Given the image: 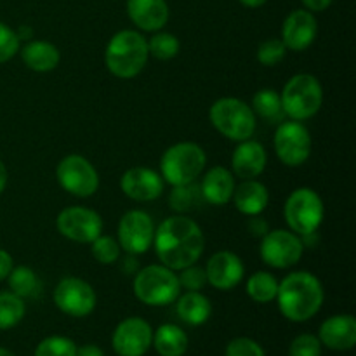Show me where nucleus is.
Returning <instances> with one entry per match:
<instances>
[{"label": "nucleus", "instance_id": "32", "mask_svg": "<svg viewBox=\"0 0 356 356\" xmlns=\"http://www.w3.org/2000/svg\"><path fill=\"white\" fill-rule=\"evenodd\" d=\"M179 38L167 31H159L148 42V52L160 61H169L179 54Z\"/></svg>", "mask_w": 356, "mask_h": 356}, {"label": "nucleus", "instance_id": "18", "mask_svg": "<svg viewBox=\"0 0 356 356\" xmlns=\"http://www.w3.org/2000/svg\"><path fill=\"white\" fill-rule=\"evenodd\" d=\"M120 188L134 202H153L163 193V179L156 170L148 167H132L125 170Z\"/></svg>", "mask_w": 356, "mask_h": 356}, {"label": "nucleus", "instance_id": "35", "mask_svg": "<svg viewBox=\"0 0 356 356\" xmlns=\"http://www.w3.org/2000/svg\"><path fill=\"white\" fill-rule=\"evenodd\" d=\"M287 54V47L280 38H268L257 47V61L263 66H277L278 63L284 61Z\"/></svg>", "mask_w": 356, "mask_h": 356}, {"label": "nucleus", "instance_id": "15", "mask_svg": "<svg viewBox=\"0 0 356 356\" xmlns=\"http://www.w3.org/2000/svg\"><path fill=\"white\" fill-rule=\"evenodd\" d=\"M153 343V329L146 320L129 316L113 330L111 346L118 356H145Z\"/></svg>", "mask_w": 356, "mask_h": 356}, {"label": "nucleus", "instance_id": "24", "mask_svg": "<svg viewBox=\"0 0 356 356\" xmlns=\"http://www.w3.org/2000/svg\"><path fill=\"white\" fill-rule=\"evenodd\" d=\"M19 52L26 68L37 73L52 72L61 61L59 49L47 40H28Z\"/></svg>", "mask_w": 356, "mask_h": 356}, {"label": "nucleus", "instance_id": "41", "mask_svg": "<svg viewBox=\"0 0 356 356\" xmlns=\"http://www.w3.org/2000/svg\"><path fill=\"white\" fill-rule=\"evenodd\" d=\"M13 268H14L13 256H10L7 250L0 249V282L7 280V277H9V273L13 271Z\"/></svg>", "mask_w": 356, "mask_h": 356}, {"label": "nucleus", "instance_id": "11", "mask_svg": "<svg viewBox=\"0 0 356 356\" xmlns=\"http://www.w3.org/2000/svg\"><path fill=\"white\" fill-rule=\"evenodd\" d=\"M305 254L301 236L291 229H273L261 238V259L275 270L296 266Z\"/></svg>", "mask_w": 356, "mask_h": 356}, {"label": "nucleus", "instance_id": "29", "mask_svg": "<svg viewBox=\"0 0 356 356\" xmlns=\"http://www.w3.org/2000/svg\"><path fill=\"white\" fill-rule=\"evenodd\" d=\"M245 289L252 301L259 302V305H268L277 299L278 280L268 271H256L249 277Z\"/></svg>", "mask_w": 356, "mask_h": 356}, {"label": "nucleus", "instance_id": "16", "mask_svg": "<svg viewBox=\"0 0 356 356\" xmlns=\"http://www.w3.org/2000/svg\"><path fill=\"white\" fill-rule=\"evenodd\" d=\"M318 33V23L312 10L296 9L285 17L282 24V38L287 51H306L315 42Z\"/></svg>", "mask_w": 356, "mask_h": 356}, {"label": "nucleus", "instance_id": "27", "mask_svg": "<svg viewBox=\"0 0 356 356\" xmlns=\"http://www.w3.org/2000/svg\"><path fill=\"white\" fill-rule=\"evenodd\" d=\"M252 111L268 124H280L285 120L280 94L273 89H261L252 97Z\"/></svg>", "mask_w": 356, "mask_h": 356}, {"label": "nucleus", "instance_id": "6", "mask_svg": "<svg viewBox=\"0 0 356 356\" xmlns=\"http://www.w3.org/2000/svg\"><path fill=\"white\" fill-rule=\"evenodd\" d=\"M209 118L216 131L232 141H245L256 132V115L252 108L236 97H221L209 110Z\"/></svg>", "mask_w": 356, "mask_h": 356}, {"label": "nucleus", "instance_id": "4", "mask_svg": "<svg viewBox=\"0 0 356 356\" xmlns=\"http://www.w3.org/2000/svg\"><path fill=\"white\" fill-rule=\"evenodd\" d=\"M207 155L197 143L184 141L169 146L160 159V176L170 186L190 184L204 172Z\"/></svg>", "mask_w": 356, "mask_h": 356}, {"label": "nucleus", "instance_id": "7", "mask_svg": "<svg viewBox=\"0 0 356 356\" xmlns=\"http://www.w3.org/2000/svg\"><path fill=\"white\" fill-rule=\"evenodd\" d=\"M134 294L146 306H167L181 296L177 275L163 264H149L136 273Z\"/></svg>", "mask_w": 356, "mask_h": 356}, {"label": "nucleus", "instance_id": "22", "mask_svg": "<svg viewBox=\"0 0 356 356\" xmlns=\"http://www.w3.org/2000/svg\"><path fill=\"white\" fill-rule=\"evenodd\" d=\"M200 191L204 202H207V204L218 205V207L226 205L232 200L233 191H235V177H233L232 170L222 165L212 167L204 176Z\"/></svg>", "mask_w": 356, "mask_h": 356}, {"label": "nucleus", "instance_id": "25", "mask_svg": "<svg viewBox=\"0 0 356 356\" xmlns=\"http://www.w3.org/2000/svg\"><path fill=\"white\" fill-rule=\"evenodd\" d=\"M176 301L177 316L188 325H204L211 318L212 305L207 296L202 294L200 291H188L186 294L179 296Z\"/></svg>", "mask_w": 356, "mask_h": 356}, {"label": "nucleus", "instance_id": "26", "mask_svg": "<svg viewBox=\"0 0 356 356\" xmlns=\"http://www.w3.org/2000/svg\"><path fill=\"white\" fill-rule=\"evenodd\" d=\"M153 346L160 356H183L188 350L186 332L174 323H163L153 334Z\"/></svg>", "mask_w": 356, "mask_h": 356}, {"label": "nucleus", "instance_id": "3", "mask_svg": "<svg viewBox=\"0 0 356 356\" xmlns=\"http://www.w3.org/2000/svg\"><path fill=\"white\" fill-rule=\"evenodd\" d=\"M148 56V40L139 31L122 30L108 42L104 63L111 75L129 80L145 70Z\"/></svg>", "mask_w": 356, "mask_h": 356}, {"label": "nucleus", "instance_id": "14", "mask_svg": "<svg viewBox=\"0 0 356 356\" xmlns=\"http://www.w3.org/2000/svg\"><path fill=\"white\" fill-rule=\"evenodd\" d=\"M118 243L131 256L145 254L152 247L155 236L153 219L145 211H129L122 216L118 222Z\"/></svg>", "mask_w": 356, "mask_h": 356}, {"label": "nucleus", "instance_id": "20", "mask_svg": "<svg viewBox=\"0 0 356 356\" xmlns=\"http://www.w3.org/2000/svg\"><path fill=\"white\" fill-rule=\"evenodd\" d=\"M318 339L334 351H348L356 344V320L353 315H334L320 325Z\"/></svg>", "mask_w": 356, "mask_h": 356}, {"label": "nucleus", "instance_id": "39", "mask_svg": "<svg viewBox=\"0 0 356 356\" xmlns=\"http://www.w3.org/2000/svg\"><path fill=\"white\" fill-rule=\"evenodd\" d=\"M226 356H266L259 343L249 337H236L226 346Z\"/></svg>", "mask_w": 356, "mask_h": 356}, {"label": "nucleus", "instance_id": "36", "mask_svg": "<svg viewBox=\"0 0 356 356\" xmlns=\"http://www.w3.org/2000/svg\"><path fill=\"white\" fill-rule=\"evenodd\" d=\"M289 356H322V343L313 334H301L291 343Z\"/></svg>", "mask_w": 356, "mask_h": 356}, {"label": "nucleus", "instance_id": "13", "mask_svg": "<svg viewBox=\"0 0 356 356\" xmlns=\"http://www.w3.org/2000/svg\"><path fill=\"white\" fill-rule=\"evenodd\" d=\"M56 228L65 238L79 243H90L103 233V219L87 207H66L56 218Z\"/></svg>", "mask_w": 356, "mask_h": 356}, {"label": "nucleus", "instance_id": "10", "mask_svg": "<svg viewBox=\"0 0 356 356\" xmlns=\"http://www.w3.org/2000/svg\"><path fill=\"white\" fill-rule=\"evenodd\" d=\"M56 177L63 190L79 198L92 197L99 188L96 167L82 155L65 156L56 167Z\"/></svg>", "mask_w": 356, "mask_h": 356}, {"label": "nucleus", "instance_id": "5", "mask_svg": "<svg viewBox=\"0 0 356 356\" xmlns=\"http://www.w3.org/2000/svg\"><path fill=\"white\" fill-rule=\"evenodd\" d=\"M285 117L291 120H308L315 117L323 103V89L320 80L309 73H298L284 86L280 94Z\"/></svg>", "mask_w": 356, "mask_h": 356}, {"label": "nucleus", "instance_id": "33", "mask_svg": "<svg viewBox=\"0 0 356 356\" xmlns=\"http://www.w3.org/2000/svg\"><path fill=\"white\" fill-rule=\"evenodd\" d=\"M90 252H92L94 259L99 264H115L120 259V243L117 238L110 235H103L101 233L94 242H90Z\"/></svg>", "mask_w": 356, "mask_h": 356}, {"label": "nucleus", "instance_id": "2", "mask_svg": "<svg viewBox=\"0 0 356 356\" xmlns=\"http://www.w3.org/2000/svg\"><path fill=\"white\" fill-rule=\"evenodd\" d=\"M325 299L322 282L309 271H294L278 284L280 313L291 322H306L320 312Z\"/></svg>", "mask_w": 356, "mask_h": 356}, {"label": "nucleus", "instance_id": "12", "mask_svg": "<svg viewBox=\"0 0 356 356\" xmlns=\"http://www.w3.org/2000/svg\"><path fill=\"white\" fill-rule=\"evenodd\" d=\"M96 292L89 282L79 277H65L54 289V305L73 318H83L96 308Z\"/></svg>", "mask_w": 356, "mask_h": 356}, {"label": "nucleus", "instance_id": "30", "mask_svg": "<svg viewBox=\"0 0 356 356\" xmlns=\"http://www.w3.org/2000/svg\"><path fill=\"white\" fill-rule=\"evenodd\" d=\"M26 306L24 299L14 292H0V330L16 327L24 318Z\"/></svg>", "mask_w": 356, "mask_h": 356}, {"label": "nucleus", "instance_id": "37", "mask_svg": "<svg viewBox=\"0 0 356 356\" xmlns=\"http://www.w3.org/2000/svg\"><path fill=\"white\" fill-rule=\"evenodd\" d=\"M21 40L17 38L16 30L7 26L0 21V63H7L19 52Z\"/></svg>", "mask_w": 356, "mask_h": 356}, {"label": "nucleus", "instance_id": "40", "mask_svg": "<svg viewBox=\"0 0 356 356\" xmlns=\"http://www.w3.org/2000/svg\"><path fill=\"white\" fill-rule=\"evenodd\" d=\"M247 228H249L250 235H252L254 238H263V236L270 232V225H268V221L266 219L259 218V216H250Z\"/></svg>", "mask_w": 356, "mask_h": 356}, {"label": "nucleus", "instance_id": "43", "mask_svg": "<svg viewBox=\"0 0 356 356\" xmlns=\"http://www.w3.org/2000/svg\"><path fill=\"white\" fill-rule=\"evenodd\" d=\"M76 356H104V353L96 344H83V346L76 348Z\"/></svg>", "mask_w": 356, "mask_h": 356}, {"label": "nucleus", "instance_id": "42", "mask_svg": "<svg viewBox=\"0 0 356 356\" xmlns=\"http://www.w3.org/2000/svg\"><path fill=\"white\" fill-rule=\"evenodd\" d=\"M301 2L312 13H322V10L329 9L332 0H301Z\"/></svg>", "mask_w": 356, "mask_h": 356}, {"label": "nucleus", "instance_id": "23", "mask_svg": "<svg viewBox=\"0 0 356 356\" xmlns=\"http://www.w3.org/2000/svg\"><path fill=\"white\" fill-rule=\"evenodd\" d=\"M232 200L236 211L243 216H259L270 204V191L259 181L243 179L238 186H235Z\"/></svg>", "mask_w": 356, "mask_h": 356}, {"label": "nucleus", "instance_id": "1", "mask_svg": "<svg viewBox=\"0 0 356 356\" xmlns=\"http://www.w3.org/2000/svg\"><path fill=\"white\" fill-rule=\"evenodd\" d=\"M155 250L163 266L172 271L197 264L205 249V236L200 226L188 216H170L155 229Z\"/></svg>", "mask_w": 356, "mask_h": 356}, {"label": "nucleus", "instance_id": "21", "mask_svg": "<svg viewBox=\"0 0 356 356\" xmlns=\"http://www.w3.org/2000/svg\"><path fill=\"white\" fill-rule=\"evenodd\" d=\"M127 14L143 31H159L169 21L165 0H127Z\"/></svg>", "mask_w": 356, "mask_h": 356}, {"label": "nucleus", "instance_id": "17", "mask_svg": "<svg viewBox=\"0 0 356 356\" xmlns=\"http://www.w3.org/2000/svg\"><path fill=\"white\" fill-rule=\"evenodd\" d=\"M205 275H207V282L214 289H218V291H232L243 280L245 266H243L242 259L235 252L219 250L207 261Z\"/></svg>", "mask_w": 356, "mask_h": 356}, {"label": "nucleus", "instance_id": "19", "mask_svg": "<svg viewBox=\"0 0 356 356\" xmlns=\"http://www.w3.org/2000/svg\"><path fill=\"white\" fill-rule=\"evenodd\" d=\"M268 163L266 149L261 143L245 139L240 141L238 146L233 149L232 169L235 176L240 179H256L264 172Z\"/></svg>", "mask_w": 356, "mask_h": 356}, {"label": "nucleus", "instance_id": "34", "mask_svg": "<svg viewBox=\"0 0 356 356\" xmlns=\"http://www.w3.org/2000/svg\"><path fill=\"white\" fill-rule=\"evenodd\" d=\"M35 356H76V344L65 336H51L40 341Z\"/></svg>", "mask_w": 356, "mask_h": 356}, {"label": "nucleus", "instance_id": "8", "mask_svg": "<svg viewBox=\"0 0 356 356\" xmlns=\"http://www.w3.org/2000/svg\"><path fill=\"white\" fill-rule=\"evenodd\" d=\"M323 216H325L323 200L312 188H298L285 200V222L296 235L305 236L318 232Z\"/></svg>", "mask_w": 356, "mask_h": 356}, {"label": "nucleus", "instance_id": "28", "mask_svg": "<svg viewBox=\"0 0 356 356\" xmlns=\"http://www.w3.org/2000/svg\"><path fill=\"white\" fill-rule=\"evenodd\" d=\"M7 282H9L10 292L19 296L21 299L35 298V296H38L42 292L40 278L28 266L13 268V271L7 277Z\"/></svg>", "mask_w": 356, "mask_h": 356}, {"label": "nucleus", "instance_id": "47", "mask_svg": "<svg viewBox=\"0 0 356 356\" xmlns=\"http://www.w3.org/2000/svg\"><path fill=\"white\" fill-rule=\"evenodd\" d=\"M0 356H16L13 353V351L6 350V348H0Z\"/></svg>", "mask_w": 356, "mask_h": 356}, {"label": "nucleus", "instance_id": "46", "mask_svg": "<svg viewBox=\"0 0 356 356\" xmlns=\"http://www.w3.org/2000/svg\"><path fill=\"white\" fill-rule=\"evenodd\" d=\"M238 2L242 3V6L250 7V9H256V7L264 6V3H266L268 0H238Z\"/></svg>", "mask_w": 356, "mask_h": 356}, {"label": "nucleus", "instance_id": "31", "mask_svg": "<svg viewBox=\"0 0 356 356\" xmlns=\"http://www.w3.org/2000/svg\"><path fill=\"white\" fill-rule=\"evenodd\" d=\"M172 193L169 197V204L170 209L179 214H184V212H190L193 209H197V205L200 204V200H204L202 197L200 186H197L193 183L190 184H183V186H172Z\"/></svg>", "mask_w": 356, "mask_h": 356}, {"label": "nucleus", "instance_id": "45", "mask_svg": "<svg viewBox=\"0 0 356 356\" xmlns=\"http://www.w3.org/2000/svg\"><path fill=\"white\" fill-rule=\"evenodd\" d=\"M16 35L19 40H30V38H33V30H31L30 26H19L16 30Z\"/></svg>", "mask_w": 356, "mask_h": 356}, {"label": "nucleus", "instance_id": "38", "mask_svg": "<svg viewBox=\"0 0 356 356\" xmlns=\"http://www.w3.org/2000/svg\"><path fill=\"white\" fill-rule=\"evenodd\" d=\"M177 280H179L181 289H186V291H200L207 284V275H205L204 268L191 264V266L181 270V275H177Z\"/></svg>", "mask_w": 356, "mask_h": 356}, {"label": "nucleus", "instance_id": "9", "mask_svg": "<svg viewBox=\"0 0 356 356\" xmlns=\"http://www.w3.org/2000/svg\"><path fill=\"white\" fill-rule=\"evenodd\" d=\"M312 136L302 122H280L273 138L275 153L287 167H301L312 155Z\"/></svg>", "mask_w": 356, "mask_h": 356}, {"label": "nucleus", "instance_id": "44", "mask_svg": "<svg viewBox=\"0 0 356 356\" xmlns=\"http://www.w3.org/2000/svg\"><path fill=\"white\" fill-rule=\"evenodd\" d=\"M7 181H9V174H7V167H6V163H3L2 160H0V195H2L3 191H6Z\"/></svg>", "mask_w": 356, "mask_h": 356}]
</instances>
